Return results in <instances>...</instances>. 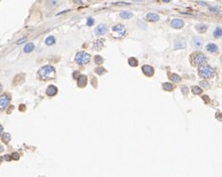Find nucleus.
Masks as SVG:
<instances>
[{
	"instance_id": "nucleus-1",
	"label": "nucleus",
	"mask_w": 222,
	"mask_h": 177,
	"mask_svg": "<svg viewBox=\"0 0 222 177\" xmlns=\"http://www.w3.org/2000/svg\"><path fill=\"white\" fill-rule=\"evenodd\" d=\"M39 76L44 80H48L55 77V69L50 65L43 66L39 70Z\"/></svg>"
},
{
	"instance_id": "nucleus-2",
	"label": "nucleus",
	"mask_w": 222,
	"mask_h": 177,
	"mask_svg": "<svg viewBox=\"0 0 222 177\" xmlns=\"http://www.w3.org/2000/svg\"><path fill=\"white\" fill-rule=\"evenodd\" d=\"M198 72H199V75L203 77L204 79H210L214 76V69L210 66L204 65V64L199 66Z\"/></svg>"
},
{
	"instance_id": "nucleus-3",
	"label": "nucleus",
	"mask_w": 222,
	"mask_h": 177,
	"mask_svg": "<svg viewBox=\"0 0 222 177\" xmlns=\"http://www.w3.org/2000/svg\"><path fill=\"white\" fill-rule=\"evenodd\" d=\"M75 61L79 64V65H85L88 64L90 61V55L88 53H86L84 51H80L76 54Z\"/></svg>"
},
{
	"instance_id": "nucleus-4",
	"label": "nucleus",
	"mask_w": 222,
	"mask_h": 177,
	"mask_svg": "<svg viewBox=\"0 0 222 177\" xmlns=\"http://www.w3.org/2000/svg\"><path fill=\"white\" fill-rule=\"evenodd\" d=\"M191 62L193 65L201 66L206 62V57L203 55L202 53L196 52V53H193L191 55Z\"/></svg>"
},
{
	"instance_id": "nucleus-5",
	"label": "nucleus",
	"mask_w": 222,
	"mask_h": 177,
	"mask_svg": "<svg viewBox=\"0 0 222 177\" xmlns=\"http://www.w3.org/2000/svg\"><path fill=\"white\" fill-rule=\"evenodd\" d=\"M112 33L117 38H121L126 34V28L122 24H116L112 27Z\"/></svg>"
},
{
	"instance_id": "nucleus-6",
	"label": "nucleus",
	"mask_w": 222,
	"mask_h": 177,
	"mask_svg": "<svg viewBox=\"0 0 222 177\" xmlns=\"http://www.w3.org/2000/svg\"><path fill=\"white\" fill-rule=\"evenodd\" d=\"M9 102H10V97H9V95L8 94H2L0 96V111L4 110L6 107L8 106Z\"/></svg>"
},
{
	"instance_id": "nucleus-7",
	"label": "nucleus",
	"mask_w": 222,
	"mask_h": 177,
	"mask_svg": "<svg viewBox=\"0 0 222 177\" xmlns=\"http://www.w3.org/2000/svg\"><path fill=\"white\" fill-rule=\"evenodd\" d=\"M186 48V41L184 38H177L174 41V49H185Z\"/></svg>"
},
{
	"instance_id": "nucleus-8",
	"label": "nucleus",
	"mask_w": 222,
	"mask_h": 177,
	"mask_svg": "<svg viewBox=\"0 0 222 177\" xmlns=\"http://www.w3.org/2000/svg\"><path fill=\"white\" fill-rule=\"evenodd\" d=\"M192 45L194 48H197V49H200L202 46H203V39L201 37H193V40H192Z\"/></svg>"
},
{
	"instance_id": "nucleus-9",
	"label": "nucleus",
	"mask_w": 222,
	"mask_h": 177,
	"mask_svg": "<svg viewBox=\"0 0 222 177\" xmlns=\"http://www.w3.org/2000/svg\"><path fill=\"white\" fill-rule=\"evenodd\" d=\"M159 15L157 13H154V12H150V13H147L145 15V19L149 22H156V21L159 20Z\"/></svg>"
},
{
	"instance_id": "nucleus-10",
	"label": "nucleus",
	"mask_w": 222,
	"mask_h": 177,
	"mask_svg": "<svg viewBox=\"0 0 222 177\" xmlns=\"http://www.w3.org/2000/svg\"><path fill=\"white\" fill-rule=\"evenodd\" d=\"M170 25L173 28H176V29H180L182 27H184V21L181 20V19H173L170 22Z\"/></svg>"
},
{
	"instance_id": "nucleus-11",
	"label": "nucleus",
	"mask_w": 222,
	"mask_h": 177,
	"mask_svg": "<svg viewBox=\"0 0 222 177\" xmlns=\"http://www.w3.org/2000/svg\"><path fill=\"white\" fill-rule=\"evenodd\" d=\"M106 31H107V27H106L105 24H99L95 28L94 32H95L96 35H103L106 33Z\"/></svg>"
},
{
	"instance_id": "nucleus-12",
	"label": "nucleus",
	"mask_w": 222,
	"mask_h": 177,
	"mask_svg": "<svg viewBox=\"0 0 222 177\" xmlns=\"http://www.w3.org/2000/svg\"><path fill=\"white\" fill-rule=\"evenodd\" d=\"M142 71L146 76H152L154 74V69L150 65H143L142 66Z\"/></svg>"
},
{
	"instance_id": "nucleus-13",
	"label": "nucleus",
	"mask_w": 222,
	"mask_h": 177,
	"mask_svg": "<svg viewBox=\"0 0 222 177\" xmlns=\"http://www.w3.org/2000/svg\"><path fill=\"white\" fill-rule=\"evenodd\" d=\"M57 92H58V89L54 85H50L47 88V90H46V93H47L48 96H54V95H56Z\"/></svg>"
},
{
	"instance_id": "nucleus-14",
	"label": "nucleus",
	"mask_w": 222,
	"mask_h": 177,
	"mask_svg": "<svg viewBox=\"0 0 222 177\" xmlns=\"http://www.w3.org/2000/svg\"><path fill=\"white\" fill-rule=\"evenodd\" d=\"M206 50L208 52H211V53H215L218 51V46L214 43H209L208 45L206 46Z\"/></svg>"
},
{
	"instance_id": "nucleus-15",
	"label": "nucleus",
	"mask_w": 222,
	"mask_h": 177,
	"mask_svg": "<svg viewBox=\"0 0 222 177\" xmlns=\"http://www.w3.org/2000/svg\"><path fill=\"white\" fill-rule=\"evenodd\" d=\"M119 16L122 19H130V18L133 17V13L129 12V11H122V12H120Z\"/></svg>"
},
{
	"instance_id": "nucleus-16",
	"label": "nucleus",
	"mask_w": 222,
	"mask_h": 177,
	"mask_svg": "<svg viewBox=\"0 0 222 177\" xmlns=\"http://www.w3.org/2000/svg\"><path fill=\"white\" fill-rule=\"evenodd\" d=\"M103 43H104V39H98L94 43L93 48L96 49V50H100V49H102V47H103Z\"/></svg>"
},
{
	"instance_id": "nucleus-17",
	"label": "nucleus",
	"mask_w": 222,
	"mask_h": 177,
	"mask_svg": "<svg viewBox=\"0 0 222 177\" xmlns=\"http://www.w3.org/2000/svg\"><path fill=\"white\" fill-rule=\"evenodd\" d=\"M196 30L198 31V32H200V33H204V32H206V30L208 29V26L206 25V24H203V23H201V24H198V25H196Z\"/></svg>"
},
{
	"instance_id": "nucleus-18",
	"label": "nucleus",
	"mask_w": 222,
	"mask_h": 177,
	"mask_svg": "<svg viewBox=\"0 0 222 177\" xmlns=\"http://www.w3.org/2000/svg\"><path fill=\"white\" fill-rule=\"evenodd\" d=\"M86 83H87V78H86V76H84V75L79 76V78H78V85L80 86V87H84V86L86 85Z\"/></svg>"
},
{
	"instance_id": "nucleus-19",
	"label": "nucleus",
	"mask_w": 222,
	"mask_h": 177,
	"mask_svg": "<svg viewBox=\"0 0 222 177\" xmlns=\"http://www.w3.org/2000/svg\"><path fill=\"white\" fill-rule=\"evenodd\" d=\"M34 49V44L33 43H28V44H26L25 46H24V52L25 53H29V52H31V51Z\"/></svg>"
},
{
	"instance_id": "nucleus-20",
	"label": "nucleus",
	"mask_w": 222,
	"mask_h": 177,
	"mask_svg": "<svg viewBox=\"0 0 222 177\" xmlns=\"http://www.w3.org/2000/svg\"><path fill=\"white\" fill-rule=\"evenodd\" d=\"M46 45H53L55 43V37L54 36H48L45 40Z\"/></svg>"
},
{
	"instance_id": "nucleus-21",
	"label": "nucleus",
	"mask_w": 222,
	"mask_h": 177,
	"mask_svg": "<svg viewBox=\"0 0 222 177\" xmlns=\"http://www.w3.org/2000/svg\"><path fill=\"white\" fill-rule=\"evenodd\" d=\"M162 87H163V89H164V90H167V91H171L172 89H173V85H172L171 83H168V82L163 83Z\"/></svg>"
},
{
	"instance_id": "nucleus-22",
	"label": "nucleus",
	"mask_w": 222,
	"mask_h": 177,
	"mask_svg": "<svg viewBox=\"0 0 222 177\" xmlns=\"http://www.w3.org/2000/svg\"><path fill=\"white\" fill-rule=\"evenodd\" d=\"M11 137H10V134H8V133H4L3 135H2V141L4 142L5 144H7L8 142L10 141Z\"/></svg>"
},
{
	"instance_id": "nucleus-23",
	"label": "nucleus",
	"mask_w": 222,
	"mask_h": 177,
	"mask_svg": "<svg viewBox=\"0 0 222 177\" xmlns=\"http://www.w3.org/2000/svg\"><path fill=\"white\" fill-rule=\"evenodd\" d=\"M213 35H214V37H221L222 36V28L217 27L216 29L214 30V32H213Z\"/></svg>"
},
{
	"instance_id": "nucleus-24",
	"label": "nucleus",
	"mask_w": 222,
	"mask_h": 177,
	"mask_svg": "<svg viewBox=\"0 0 222 177\" xmlns=\"http://www.w3.org/2000/svg\"><path fill=\"white\" fill-rule=\"evenodd\" d=\"M192 92H193V94H201L202 93V88L201 87H198V86H194V87H192Z\"/></svg>"
},
{
	"instance_id": "nucleus-25",
	"label": "nucleus",
	"mask_w": 222,
	"mask_h": 177,
	"mask_svg": "<svg viewBox=\"0 0 222 177\" xmlns=\"http://www.w3.org/2000/svg\"><path fill=\"white\" fill-rule=\"evenodd\" d=\"M128 63H129V65L130 66H137L138 65V61H137V59L136 58H134V57L129 58V59H128Z\"/></svg>"
},
{
	"instance_id": "nucleus-26",
	"label": "nucleus",
	"mask_w": 222,
	"mask_h": 177,
	"mask_svg": "<svg viewBox=\"0 0 222 177\" xmlns=\"http://www.w3.org/2000/svg\"><path fill=\"white\" fill-rule=\"evenodd\" d=\"M170 79H171L172 81H174V82H179V81H180V76L175 74V73H173V74L170 75Z\"/></svg>"
},
{
	"instance_id": "nucleus-27",
	"label": "nucleus",
	"mask_w": 222,
	"mask_h": 177,
	"mask_svg": "<svg viewBox=\"0 0 222 177\" xmlns=\"http://www.w3.org/2000/svg\"><path fill=\"white\" fill-rule=\"evenodd\" d=\"M95 63L96 64H99V65L103 63V58H102V56H100V55L95 56Z\"/></svg>"
},
{
	"instance_id": "nucleus-28",
	"label": "nucleus",
	"mask_w": 222,
	"mask_h": 177,
	"mask_svg": "<svg viewBox=\"0 0 222 177\" xmlns=\"http://www.w3.org/2000/svg\"><path fill=\"white\" fill-rule=\"evenodd\" d=\"M47 4L50 7H54L57 5V0H47Z\"/></svg>"
},
{
	"instance_id": "nucleus-29",
	"label": "nucleus",
	"mask_w": 222,
	"mask_h": 177,
	"mask_svg": "<svg viewBox=\"0 0 222 177\" xmlns=\"http://www.w3.org/2000/svg\"><path fill=\"white\" fill-rule=\"evenodd\" d=\"M96 73H98V74H103V73H104V72H105V69H104V68H102V67H98V68H97V69H96Z\"/></svg>"
},
{
	"instance_id": "nucleus-30",
	"label": "nucleus",
	"mask_w": 222,
	"mask_h": 177,
	"mask_svg": "<svg viewBox=\"0 0 222 177\" xmlns=\"http://www.w3.org/2000/svg\"><path fill=\"white\" fill-rule=\"evenodd\" d=\"M130 3H127V2H115L113 3V5H120V6H125V5H129Z\"/></svg>"
},
{
	"instance_id": "nucleus-31",
	"label": "nucleus",
	"mask_w": 222,
	"mask_h": 177,
	"mask_svg": "<svg viewBox=\"0 0 222 177\" xmlns=\"http://www.w3.org/2000/svg\"><path fill=\"white\" fill-rule=\"evenodd\" d=\"M93 22H94V20H93L92 18H88V19H87V25L88 26L92 25V24H93Z\"/></svg>"
},
{
	"instance_id": "nucleus-32",
	"label": "nucleus",
	"mask_w": 222,
	"mask_h": 177,
	"mask_svg": "<svg viewBox=\"0 0 222 177\" xmlns=\"http://www.w3.org/2000/svg\"><path fill=\"white\" fill-rule=\"evenodd\" d=\"M200 85H201L202 87H209V84H208L207 82H205V81H201V82H200Z\"/></svg>"
},
{
	"instance_id": "nucleus-33",
	"label": "nucleus",
	"mask_w": 222,
	"mask_h": 177,
	"mask_svg": "<svg viewBox=\"0 0 222 177\" xmlns=\"http://www.w3.org/2000/svg\"><path fill=\"white\" fill-rule=\"evenodd\" d=\"M12 158H13L14 160H18V158H19V155H18L17 153H13V154H12Z\"/></svg>"
},
{
	"instance_id": "nucleus-34",
	"label": "nucleus",
	"mask_w": 222,
	"mask_h": 177,
	"mask_svg": "<svg viewBox=\"0 0 222 177\" xmlns=\"http://www.w3.org/2000/svg\"><path fill=\"white\" fill-rule=\"evenodd\" d=\"M182 92H183V93H184V94H187V92H188V89H187V87H185V86H183V87H182Z\"/></svg>"
},
{
	"instance_id": "nucleus-35",
	"label": "nucleus",
	"mask_w": 222,
	"mask_h": 177,
	"mask_svg": "<svg viewBox=\"0 0 222 177\" xmlns=\"http://www.w3.org/2000/svg\"><path fill=\"white\" fill-rule=\"evenodd\" d=\"M216 118L219 120V121H222V114L221 113H218V114L216 115Z\"/></svg>"
},
{
	"instance_id": "nucleus-36",
	"label": "nucleus",
	"mask_w": 222,
	"mask_h": 177,
	"mask_svg": "<svg viewBox=\"0 0 222 177\" xmlns=\"http://www.w3.org/2000/svg\"><path fill=\"white\" fill-rule=\"evenodd\" d=\"M26 38H22V39H20L19 41H17V44H21V43H23V42H25Z\"/></svg>"
},
{
	"instance_id": "nucleus-37",
	"label": "nucleus",
	"mask_w": 222,
	"mask_h": 177,
	"mask_svg": "<svg viewBox=\"0 0 222 177\" xmlns=\"http://www.w3.org/2000/svg\"><path fill=\"white\" fill-rule=\"evenodd\" d=\"M210 11H215V12H217L218 9H216V7H210Z\"/></svg>"
},
{
	"instance_id": "nucleus-38",
	"label": "nucleus",
	"mask_w": 222,
	"mask_h": 177,
	"mask_svg": "<svg viewBox=\"0 0 222 177\" xmlns=\"http://www.w3.org/2000/svg\"><path fill=\"white\" fill-rule=\"evenodd\" d=\"M2 131H3V127L1 126V124H0V137L2 135Z\"/></svg>"
},
{
	"instance_id": "nucleus-39",
	"label": "nucleus",
	"mask_w": 222,
	"mask_h": 177,
	"mask_svg": "<svg viewBox=\"0 0 222 177\" xmlns=\"http://www.w3.org/2000/svg\"><path fill=\"white\" fill-rule=\"evenodd\" d=\"M162 2H170L171 0H161Z\"/></svg>"
},
{
	"instance_id": "nucleus-40",
	"label": "nucleus",
	"mask_w": 222,
	"mask_h": 177,
	"mask_svg": "<svg viewBox=\"0 0 222 177\" xmlns=\"http://www.w3.org/2000/svg\"><path fill=\"white\" fill-rule=\"evenodd\" d=\"M2 151H3V147L0 145V152H2Z\"/></svg>"
},
{
	"instance_id": "nucleus-41",
	"label": "nucleus",
	"mask_w": 222,
	"mask_h": 177,
	"mask_svg": "<svg viewBox=\"0 0 222 177\" xmlns=\"http://www.w3.org/2000/svg\"><path fill=\"white\" fill-rule=\"evenodd\" d=\"M133 1H135V2H142L143 0H133Z\"/></svg>"
},
{
	"instance_id": "nucleus-42",
	"label": "nucleus",
	"mask_w": 222,
	"mask_h": 177,
	"mask_svg": "<svg viewBox=\"0 0 222 177\" xmlns=\"http://www.w3.org/2000/svg\"><path fill=\"white\" fill-rule=\"evenodd\" d=\"M1 91H2V85L0 84V93H1Z\"/></svg>"
},
{
	"instance_id": "nucleus-43",
	"label": "nucleus",
	"mask_w": 222,
	"mask_h": 177,
	"mask_svg": "<svg viewBox=\"0 0 222 177\" xmlns=\"http://www.w3.org/2000/svg\"><path fill=\"white\" fill-rule=\"evenodd\" d=\"M1 160H2V157H0V162H1Z\"/></svg>"
},
{
	"instance_id": "nucleus-44",
	"label": "nucleus",
	"mask_w": 222,
	"mask_h": 177,
	"mask_svg": "<svg viewBox=\"0 0 222 177\" xmlns=\"http://www.w3.org/2000/svg\"><path fill=\"white\" fill-rule=\"evenodd\" d=\"M220 61H221V62H222V56H221V58H220Z\"/></svg>"
}]
</instances>
